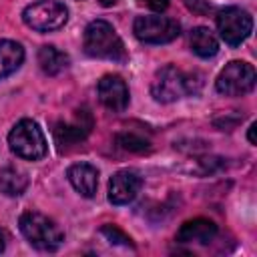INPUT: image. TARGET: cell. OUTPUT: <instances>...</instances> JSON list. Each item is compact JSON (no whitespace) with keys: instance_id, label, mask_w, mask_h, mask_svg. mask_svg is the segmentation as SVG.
Here are the masks:
<instances>
[{"instance_id":"13","label":"cell","mask_w":257,"mask_h":257,"mask_svg":"<svg viewBox=\"0 0 257 257\" xmlns=\"http://www.w3.org/2000/svg\"><path fill=\"white\" fill-rule=\"evenodd\" d=\"M66 177L74 191H78L82 197H92L96 193L98 185V171L88 163H76L66 171Z\"/></svg>"},{"instance_id":"1","label":"cell","mask_w":257,"mask_h":257,"mask_svg":"<svg viewBox=\"0 0 257 257\" xmlns=\"http://www.w3.org/2000/svg\"><path fill=\"white\" fill-rule=\"evenodd\" d=\"M201 84L203 80L197 72H183L175 64H167L157 70L151 84V94L159 102H175L187 94L199 92Z\"/></svg>"},{"instance_id":"4","label":"cell","mask_w":257,"mask_h":257,"mask_svg":"<svg viewBox=\"0 0 257 257\" xmlns=\"http://www.w3.org/2000/svg\"><path fill=\"white\" fill-rule=\"evenodd\" d=\"M8 145L12 153L26 161H38L46 155L44 133L32 118H22L14 124V128L8 135Z\"/></svg>"},{"instance_id":"10","label":"cell","mask_w":257,"mask_h":257,"mask_svg":"<svg viewBox=\"0 0 257 257\" xmlns=\"http://www.w3.org/2000/svg\"><path fill=\"white\" fill-rule=\"evenodd\" d=\"M98 100L112 112H122L128 106V86L118 74H106L96 86Z\"/></svg>"},{"instance_id":"22","label":"cell","mask_w":257,"mask_h":257,"mask_svg":"<svg viewBox=\"0 0 257 257\" xmlns=\"http://www.w3.org/2000/svg\"><path fill=\"white\" fill-rule=\"evenodd\" d=\"M247 137H249V143H251V145H255V124H251V126H249V135H247Z\"/></svg>"},{"instance_id":"17","label":"cell","mask_w":257,"mask_h":257,"mask_svg":"<svg viewBox=\"0 0 257 257\" xmlns=\"http://www.w3.org/2000/svg\"><path fill=\"white\" fill-rule=\"evenodd\" d=\"M26 187H28V177L22 169H16V167L0 169V189H2V193L10 195V197H18V195L24 193Z\"/></svg>"},{"instance_id":"18","label":"cell","mask_w":257,"mask_h":257,"mask_svg":"<svg viewBox=\"0 0 257 257\" xmlns=\"http://www.w3.org/2000/svg\"><path fill=\"white\" fill-rule=\"evenodd\" d=\"M116 143L126 149V151H133V153H143L149 149V141L135 135V133H122V135H116Z\"/></svg>"},{"instance_id":"9","label":"cell","mask_w":257,"mask_h":257,"mask_svg":"<svg viewBox=\"0 0 257 257\" xmlns=\"http://www.w3.org/2000/svg\"><path fill=\"white\" fill-rule=\"evenodd\" d=\"M143 187V177L135 169H122L108 181V201L112 205H128Z\"/></svg>"},{"instance_id":"14","label":"cell","mask_w":257,"mask_h":257,"mask_svg":"<svg viewBox=\"0 0 257 257\" xmlns=\"http://www.w3.org/2000/svg\"><path fill=\"white\" fill-rule=\"evenodd\" d=\"M24 62V48L14 40H0V80L10 76Z\"/></svg>"},{"instance_id":"15","label":"cell","mask_w":257,"mask_h":257,"mask_svg":"<svg viewBox=\"0 0 257 257\" xmlns=\"http://www.w3.org/2000/svg\"><path fill=\"white\" fill-rule=\"evenodd\" d=\"M189 44H191V50L201 58H211L219 52V42H217L215 34L205 26H197L191 30Z\"/></svg>"},{"instance_id":"11","label":"cell","mask_w":257,"mask_h":257,"mask_svg":"<svg viewBox=\"0 0 257 257\" xmlns=\"http://www.w3.org/2000/svg\"><path fill=\"white\" fill-rule=\"evenodd\" d=\"M90 128H92V118L86 116V110H80L74 122H64V120L56 122L52 128V135H54L56 145L62 149V147H70V145L84 141Z\"/></svg>"},{"instance_id":"2","label":"cell","mask_w":257,"mask_h":257,"mask_svg":"<svg viewBox=\"0 0 257 257\" xmlns=\"http://www.w3.org/2000/svg\"><path fill=\"white\" fill-rule=\"evenodd\" d=\"M84 52L94 58H106L114 62H124L126 60V48L112 28L110 22L106 20H92L84 28Z\"/></svg>"},{"instance_id":"12","label":"cell","mask_w":257,"mask_h":257,"mask_svg":"<svg viewBox=\"0 0 257 257\" xmlns=\"http://www.w3.org/2000/svg\"><path fill=\"white\" fill-rule=\"evenodd\" d=\"M217 235V225L211 221V219H203V217H197V219H191V221H185L179 231H177V241L179 243H209L213 241Z\"/></svg>"},{"instance_id":"24","label":"cell","mask_w":257,"mask_h":257,"mask_svg":"<svg viewBox=\"0 0 257 257\" xmlns=\"http://www.w3.org/2000/svg\"><path fill=\"white\" fill-rule=\"evenodd\" d=\"M4 245H6V239H4V233L0 231V253L4 251Z\"/></svg>"},{"instance_id":"16","label":"cell","mask_w":257,"mask_h":257,"mask_svg":"<svg viewBox=\"0 0 257 257\" xmlns=\"http://www.w3.org/2000/svg\"><path fill=\"white\" fill-rule=\"evenodd\" d=\"M38 64L44 74L54 76L68 66V56L62 50H58L56 46H42L38 50Z\"/></svg>"},{"instance_id":"21","label":"cell","mask_w":257,"mask_h":257,"mask_svg":"<svg viewBox=\"0 0 257 257\" xmlns=\"http://www.w3.org/2000/svg\"><path fill=\"white\" fill-rule=\"evenodd\" d=\"M137 2L141 6H147V8L155 10V12H163V10L169 8V0H137Z\"/></svg>"},{"instance_id":"19","label":"cell","mask_w":257,"mask_h":257,"mask_svg":"<svg viewBox=\"0 0 257 257\" xmlns=\"http://www.w3.org/2000/svg\"><path fill=\"white\" fill-rule=\"evenodd\" d=\"M100 233L110 241V243H116V245H124V247H133V241L126 233H122L116 225H104L100 229Z\"/></svg>"},{"instance_id":"3","label":"cell","mask_w":257,"mask_h":257,"mask_svg":"<svg viewBox=\"0 0 257 257\" xmlns=\"http://www.w3.org/2000/svg\"><path fill=\"white\" fill-rule=\"evenodd\" d=\"M18 225H20L22 235L28 239V243L40 251H56L64 241L62 229L50 217L38 211L22 213Z\"/></svg>"},{"instance_id":"7","label":"cell","mask_w":257,"mask_h":257,"mask_svg":"<svg viewBox=\"0 0 257 257\" xmlns=\"http://www.w3.org/2000/svg\"><path fill=\"white\" fill-rule=\"evenodd\" d=\"M133 32L141 42L147 44H167L181 34V24L169 16H137Z\"/></svg>"},{"instance_id":"20","label":"cell","mask_w":257,"mask_h":257,"mask_svg":"<svg viewBox=\"0 0 257 257\" xmlns=\"http://www.w3.org/2000/svg\"><path fill=\"white\" fill-rule=\"evenodd\" d=\"M183 4L191 10V12H195V14H209L211 12V4L207 2V0H183Z\"/></svg>"},{"instance_id":"8","label":"cell","mask_w":257,"mask_h":257,"mask_svg":"<svg viewBox=\"0 0 257 257\" xmlns=\"http://www.w3.org/2000/svg\"><path fill=\"white\" fill-rule=\"evenodd\" d=\"M217 30L229 46H239L249 38L253 30V18L239 6H227L217 14Z\"/></svg>"},{"instance_id":"5","label":"cell","mask_w":257,"mask_h":257,"mask_svg":"<svg viewBox=\"0 0 257 257\" xmlns=\"http://www.w3.org/2000/svg\"><path fill=\"white\" fill-rule=\"evenodd\" d=\"M22 20L36 32H52L66 24L68 10L60 0H36L24 8Z\"/></svg>"},{"instance_id":"6","label":"cell","mask_w":257,"mask_h":257,"mask_svg":"<svg viewBox=\"0 0 257 257\" xmlns=\"http://www.w3.org/2000/svg\"><path fill=\"white\" fill-rule=\"evenodd\" d=\"M255 80L257 74L249 62L233 60L219 72L215 80V88L223 96H243L255 88Z\"/></svg>"},{"instance_id":"23","label":"cell","mask_w":257,"mask_h":257,"mask_svg":"<svg viewBox=\"0 0 257 257\" xmlns=\"http://www.w3.org/2000/svg\"><path fill=\"white\" fill-rule=\"evenodd\" d=\"M98 2H100L102 6H112V4H116L118 0H98Z\"/></svg>"}]
</instances>
